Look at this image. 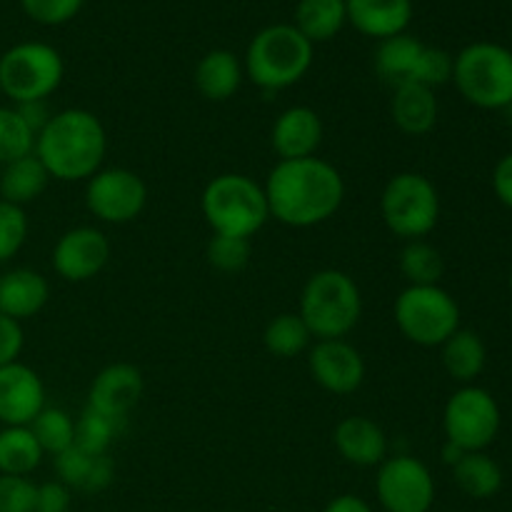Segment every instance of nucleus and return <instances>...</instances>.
Masks as SVG:
<instances>
[{
    "mask_svg": "<svg viewBox=\"0 0 512 512\" xmlns=\"http://www.w3.org/2000/svg\"><path fill=\"white\" fill-rule=\"evenodd\" d=\"M313 343V335H310L308 325L303 323V318L298 313H280L265 325V350L280 360L298 358V355L308 353Z\"/></svg>",
    "mask_w": 512,
    "mask_h": 512,
    "instance_id": "nucleus-30",
    "label": "nucleus"
},
{
    "mask_svg": "<svg viewBox=\"0 0 512 512\" xmlns=\"http://www.w3.org/2000/svg\"><path fill=\"white\" fill-rule=\"evenodd\" d=\"M425 43H420L415 35L400 33L393 38L380 40L373 55V68L383 83L390 88H400L405 83H413L415 65H418L420 53H423Z\"/></svg>",
    "mask_w": 512,
    "mask_h": 512,
    "instance_id": "nucleus-25",
    "label": "nucleus"
},
{
    "mask_svg": "<svg viewBox=\"0 0 512 512\" xmlns=\"http://www.w3.org/2000/svg\"><path fill=\"white\" fill-rule=\"evenodd\" d=\"M390 115H393V123L398 125L400 133L413 135V138L430 133L438 123L435 90L418 83H405L400 88H393Z\"/></svg>",
    "mask_w": 512,
    "mask_h": 512,
    "instance_id": "nucleus-23",
    "label": "nucleus"
},
{
    "mask_svg": "<svg viewBox=\"0 0 512 512\" xmlns=\"http://www.w3.org/2000/svg\"><path fill=\"white\" fill-rule=\"evenodd\" d=\"M148 205V185L130 168H100L85 180V208L95 220L128 225Z\"/></svg>",
    "mask_w": 512,
    "mask_h": 512,
    "instance_id": "nucleus-11",
    "label": "nucleus"
},
{
    "mask_svg": "<svg viewBox=\"0 0 512 512\" xmlns=\"http://www.w3.org/2000/svg\"><path fill=\"white\" fill-rule=\"evenodd\" d=\"M110 260V240L95 225H75L53 245L50 263L65 283H88Z\"/></svg>",
    "mask_w": 512,
    "mask_h": 512,
    "instance_id": "nucleus-13",
    "label": "nucleus"
},
{
    "mask_svg": "<svg viewBox=\"0 0 512 512\" xmlns=\"http://www.w3.org/2000/svg\"><path fill=\"white\" fill-rule=\"evenodd\" d=\"M398 268L408 285H440L445 275V260L443 253L428 240H410L400 250Z\"/></svg>",
    "mask_w": 512,
    "mask_h": 512,
    "instance_id": "nucleus-31",
    "label": "nucleus"
},
{
    "mask_svg": "<svg viewBox=\"0 0 512 512\" xmlns=\"http://www.w3.org/2000/svg\"><path fill=\"white\" fill-rule=\"evenodd\" d=\"M123 430V425L113 423V420L105 418V415L85 408L83 415L75 420V445L90 455H108L110 445L115 443V438H118Z\"/></svg>",
    "mask_w": 512,
    "mask_h": 512,
    "instance_id": "nucleus-34",
    "label": "nucleus"
},
{
    "mask_svg": "<svg viewBox=\"0 0 512 512\" xmlns=\"http://www.w3.org/2000/svg\"><path fill=\"white\" fill-rule=\"evenodd\" d=\"M38 485L23 475H0V512H35Z\"/></svg>",
    "mask_w": 512,
    "mask_h": 512,
    "instance_id": "nucleus-38",
    "label": "nucleus"
},
{
    "mask_svg": "<svg viewBox=\"0 0 512 512\" xmlns=\"http://www.w3.org/2000/svg\"><path fill=\"white\" fill-rule=\"evenodd\" d=\"M503 113H505V118H508V123L512 125V103L508 105V108H505V110H503Z\"/></svg>",
    "mask_w": 512,
    "mask_h": 512,
    "instance_id": "nucleus-46",
    "label": "nucleus"
},
{
    "mask_svg": "<svg viewBox=\"0 0 512 512\" xmlns=\"http://www.w3.org/2000/svg\"><path fill=\"white\" fill-rule=\"evenodd\" d=\"M65 75L58 50L40 40L18 43L0 55V93L13 105L48 100Z\"/></svg>",
    "mask_w": 512,
    "mask_h": 512,
    "instance_id": "nucleus-9",
    "label": "nucleus"
},
{
    "mask_svg": "<svg viewBox=\"0 0 512 512\" xmlns=\"http://www.w3.org/2000/svg\"><path fill=\"white\" fill-rule=\"evenodd\" d=\"M270 218L288 228H315L335 218L345 200V180L328 160H278L263 185Z\"/></svg>",
    "mask_w": 512,
    "mask_h": 512,
    "instance_id": "nucleus-1",
    "label": "nucleus"
},
{
    "mask_svg": "<svg viewBox=\"0 0 512 512\" xmlns=\"http://www.w3.org/2000/svg\"><path fill=\"white\" fill-rule=\"evenodd\" d=\"M308 370L315 385L333 395H350L365 383V358L348 340H315L308 350Z\"/></svg>",
    "mask_w": 512,
    "mask_h": 512,
    "instance_id": "nucleus-14",
    "label": "nucleus"
},
{
    "mask_svg": "<svg viewBox=\"0 0 512 512\" xmlns=\"http://www.w3.org/2000/svg\"><path fill=\"white\" fill-rule=\"evenodd\" d=\"M73 503V490L60 480H48L38 485V500H35V512H68Z\"/></svg>",
    "mask_w": 512,
    "mask_h": 512,
    "instance_id": "nucleus-41",
    "label": "nucleus"
},
{
    "mask_svg": "<svg viewBox=\"0 0 512 512\" xmlns=\"http://www.w3.org/2000/svg\"><path fill=\"white\" fill-rule=\"evenodd\" d=\"M345 23H348L345 0H300L295 8L293 25L313 45L333 40Z\"/></svg>",
    "mask_w": 512,
    "mask_h": 512,
    "instance_id": "nucleus-27",
    "label": "nucleus"
},
{
    "mask_svg": "<svg viewBox=\"0 0 512 512\" xmlns=\"http://www.w3.org/2000/svg\"><path fill=\"white\" fill-rule=\"evenodd\" d=\"M143 373L130 363L105 365L93 378L88 390V405L85 408L105 415L113 423H128V415L143 398Z\"/></svg>",
    "mask_w": 512,
    "mask_h": 512,
    "instance_id": "nucleus-15",
    "label": "nucleus"
},
{
    "mask_svg": "<svg viewBox=\"0 0 512 512\" xmlns=\"http://www.w3.org/2000/svg\"><path fill=\"white\" fill-rule=\"evenodd\" d=\"M25 345V333H23V323L13 318H5L0 313V368L5 365L15 363L23 353Z\"/></svg>",
    "mask_w": 512,
    "mask_h": 512,
    "instance_id": "nucleus-40",
    "label": "nucleus"
},
{
    "mask_svg": "<svg viewBox=\"0 0 512 512\" xmlns=\"http://www.w3.org/2000/svg\"><path fill=\"white\" fill-rule=\"evenodd\" d=\"M405 340L420 348H440L460 328V305L443 285H408L393 305Z\"/></svg>",
    "mask_w": 512,
    "mask_h": 512,
    "instance_id": "nucleus-8",
    "label": "nucleus"
},
{
    "mask_svg": "<svg viewBox=\"0 0 512 512\" xmlns=\"http://www.w3.org/2000/svg\"><path fill=\"white\" fill-rule=\"evenodd\" d=\"M348 23L368 38H393L408 30L413 0H345Z\"/></svg>",
    "mask_w": 512,
    "mask_h": 512,
    "instance_id": "nucleus-20",
    "label": "nucleus"
},
{
    "mask_svg": "<svg viewBox=\"0 0 512 512\" xmlns=\"http://www.w3.org/2000/svg\"><path fill=\"white\" fill-rule=\"evenodd\" d=\"M453 480L468 498L488 500L503 488V470L488 453H465L453 468Z\"/></svg>",
    "mask_w": 512,
    "mask_h": 512,
    "instance_id": "nucleus-29",
    "label": "nucleus"
},
{
    "mask_svg": "<svg viewBox=\"0 0 512 512\" xmlns=\"http://www.w3.org/2000/svg\"><path fill=\"white\" fill-rule=\"evenodd\" d=\"M453 80V55L445 53L443 48H430L425 45L420 53L418 65H415L413 83L425 85V88H438Z\"/></svg>",
    "mask_w": 512,
    "mask_h": 512,
    "instance_id": "nucleus-37",
    "label": "nucleus"
},
{
    "mask_svg": "<svg viewBox=\"0 0 512 512\" xmlns=\"http://www.w3.org/2000/svg\"><path fill=\"white\" fill-rule=\"evenodd\" d=\"M380 215L395 238L425 240L440 220V193L433 180L415 170L395 173L380 193Z\"/></svg>",
    "mask_w": 512,
    "mask_h": 512,
    "instance_id": "nucleus-7",
    "label": "nucleus"
},
{
    "mask_svg": "<svg viewBox=\"0 0 512 512\" xmlns=\"http://www.w3.org/2000/svg\"><path fill=\"white\" fill-rule=\"evenodd\" d=\"M375 498L385 512H430L435 505V478L423 460L393 455L378 465Z\"/></svg>",
    "mask_w": 512,
    "mask_h": 512,
    "instance_id": "nucleus-12",
    "label": "nucleus"
},
{
    "mask_svg": "<svg viewBox=\"0 0 512 512\" xmlns=\"http://www.w3.org/2000/svg\"><path fill=\"white\" fill-rule=\"evenodd\" d=\"M313 65V43L295 25H268L245 50V78L260 90L278 93L300 83Z\"/></svg>",
    "mask_w": 512,
    "mask_h": 512,
    "instance_id": "nucleus-4",
    "label": "nucleus"
},
{
    "mask_svg": "<svg viewBox=\"0 0 512 512\" xmlns=\"http://www.w3.org/2000/svg\"><path fill=\"white\" fill-rule=\"evenodd\" d=\"M15 110H18L20 118H23L25 123H28V128L35 133V138H38L40 130H43L45 125H48V120L53 118V113H50V108H48V100H33V103H20V105H15Z\"/></svg>",
    "mask_w": 512,
    "mask_h": 512,
    "instance_id": "nucleus-43",
    "label": "nucleus"
},
{
    "mask_svg": "<svg viewBox=\"0 0 512 512\" xmlns=\"http://www.w3.org/2000/svg\"><path fill=\"white\" fill-rule=\"evenodd\" d=\"M508 285H510V293H512V273H510V278H508Z\"/></svg>",
    "mask_w": 512,
    "mask_h": 512,
    "instance_id": "nucleus-47",
    "label": "nucleus"
},
{
    "mask_svg": "<svg viewBox=\"0 0 512 512\" xmlns=\"http://www.w3.org/2000/svg\"><path fill=\"white\" fill-rule=\"evenodd\" d=\"M50 175L38 158L25 155L8 165H0V200L25 208L48 190Z\"/></svg>",
    "mask_w": 512,
    "mask_h": 512,
    "instance_id": "nucleus-26",
    "label": "nucleus"
},
{
    "mask_svg": "<svg viewBox=\"0 0 512 512\" xmlns=\"http://www.w3.org/2000/svg\"><path fill=\"white\" fill-rule=\"evenodd\" d=\"M440 455H443V463H445V465H450V468H455V465L460 463V458H463V455H465V450L445 440V445H443V450H440Z\"/></svg>",
    "mask_w": 512,
    "mask_h": 512,
    "instance_id": "nucleus-45",
    "label": "nucleus"
},
{
    "mask_svg": "<svg viewBox=\"0 0 512 512\" xmlns=\"http://www.w3.org/2000/svg\"><path fill=\"white\" fill-rule=\"evenodd\" d=\"M43 458V448L38 445L28 425L0 428V475L30 478V473L40 468Z\"/></svg>",
    "mask_w": 512,
    "mask_h": 512,
    "instance_id": "nucleus-28",
    "label": "nucleus"
},
{
    "mask_svg": "<svg viewBox=\"0 0 512 512\" xmlns=\"http://www.w3.org/2000/svg\"><path fill=\"white\" fill-rule=\"evenodd\" d=\"M323 133V120L313 108L293 105L275 118L273 130H270V145H273L278 160L313 158L323 143Z\"/></svg>",
    "mask_w": 512,
    "mask_h": 512,
    "instance_id": "nucleus-17",
    "label": "nucleus"
},
{
    "mask_svg": "<svg viewBox=\"0 0 512 512\" xmlns=\"http://www.w3.org/2000/svg\"><path fill=\"white\" fill-rule=\"evenodd\" d=\"M33 430L35 440L43 448L45 455H58L75 445V420L68 410L63 408H48L45 405L38 413V418L28 425Z\"/></svg>",
    "mask_w": 512,
    "mask_h": 512,
    "instance_id": "nucleus-32",
    "label": "nucleus"
},
{
    "mask_svg": "<svg viewBox=\"0 0 512 512\" xmlns=\"http://www.w3.org/2000/svg\"><path fill=\"white\" fill-rule=\"evenodd\" d=\"M200 210L213 235L250 240L270 220L263 185L250 175L223 173L205 185Z\"/></svg>",
    "mask_w": 512,
    "mask_h": 512,
    "instance_id": "nucleus-5",
    "label": "nucleus"
},
{
    "mask_svg": "<svg viewBox=\"0 0 512 512\" xmlns=\"http://www.w3.org/2000/svg\"><path fill=\"white\" fill-rule=\"evenodd\" d=\"M35 153V133L28 128L15 105H0V165Z\"/></svg>",
    "mask_w": 512,
    "mask_h": 512,
    "instance_id": "nucleus-33",
    "label": "nucleus"
},
{
    "mask_svg": "<svg viewBox=\"0 0 512 512\" xmlns=\"http://www.w3.org/2000/svg\"><path fill=\"white\" fill-rule=\"evenodd\" d=\"M493 190L495 198L512 210V153L498 160L493 170Z\"/></svg>",
    "mask_w": 512,
    "mask_h": 512,
    "instance_id": "nucleus-42",
    "label": "nucleus"
},
{
    "mask_svg": "<svg viewBox=\"0 0 512 512\" xmlns=\"http://www.w3.org/2000/svg\"><path fill=\"white\" fill-rule=\"evenodd\" d=\"M333 445L345 463L355 468H378L388 458V435L365 415H348L333 430Z\"/></svg>",
    "mask_w": 512,
    "mask_h": 512,
    "instance_id": "nucleus-18",
    "label": "nucleus"
},
{
    "mask_svg": "<svg viewBox=\"0 0 512 512\" xmlns=\"http://www.w3.org/2000/svg\"><path fill=\"white\" fill-rule=\"evenodd\" d=\"M195 88L210 103H225L240 90L245 78V68L240 58L230 50L215 48L200 58L195 65Z\"/></svg>",
    "mask_w": 512,
    "mask_h": 512,
    "instance_id": "nucleus-22",
    "label": "nucleus"
},
{
    "mask_svg": "<svg viewBox=\"0 0 512 512\" xmlns=\"http://www.w3.org/2000/svg\"><path fill=\"white\" fill-rule=\"evenodd\" d=\"M50 300V283L33 268L0 273V313L18 323L35 318Z\"/></svg>",
    "mask_w": 512,
    "mask_h": 512,
    "instance_id": "nucleus-19",
    "label": "nucleus"
},
{
    "mask_svg": "<svg viewBox=\"0 0 512 512\" xmlns=\"http://www.w3.org/2000/svg\"><path fill=\"white\" fill-rule=\"evenodd\" d=\"M440 360L455 383L473 385L488 365V348L475 330L458 328L440 345Z\"/></svg>",
    "mask_w": 512,
    "mask_h": 512,
    "instance_id": "nucleus-24",
    "label": "nucleus"
},
{
    "mask_svg": "<svg viewBox=\"0 0 512 512\" xmlns=\"http://www.w3.org/2000/svg\"><path fill=\"white\" fill-rule=\"evenodd\" d=\"M28 213L25 208L0 200V265L13 260L28 240Z\"/></svg>",
    "mask_w": 512,
    "mask_h": 512,
    "instance_id": "nucleus-35",
    "label": "nucleus"
},
{
    "mask_svg": "<svg viewBox=\"0 0 512 512\" xmlns=\"http://www.w3.org/2000/svg\"><path fill=\"white\" fill-rule=\"evenodd\" d=\"M323 512H375L373 505L368 500H363L360 495L353 493H343L335 495L328 505H325Z\"/></svg>",
    "mask_w": 512,
    "mask_h": 512,
    "instance_id": "nucleus-44",
    "label": "nucleus"
},
{
    "mask_svg": "<svg viewBox=\"0 0 512 512\" xmlns=\"http://www.w3.org/2000/svg\"><path fill=\"white\" fill-rule=\"evenodd\" d=\"M53 468L60 483L80 493H103L115 480V463L110 455H90L78 445L55 455Z\"/></svg>",
    "mask_w": 512,
    "mask_h": 512,
    "instance_id": "nucleus-21",
    "label": "nucleus"
},
{
    "mask_svg": "<svg viewBox=\"0 0 512 512\" xmlns=\"http://www.w3.org/2000/svg\"><path fill=\"white\" fill-rule=\"evenodd\" d=\"M108 153V133L95 113L85 108H65L53 113L35 138V158L48 170L50 180L78 183L103 168Z\"/></svg>",
    "mask_w": 512,
    "mask_h": 512,
    "instance_id": "nucleus-2",
    "label": "nucleus"
},
{
    "mask_svg": "<svg viewBox=\"0 0 512 512\" xmlns=\"http://www.w3.org/2000/svg\"><path fill=\"white\" fill-rule=\"evenodd\" d=\"M0 95H3V93H0Z\"/></svg>",
    "mask_w": 512,
    "mask_h": 512,
    "instance_id": "nucleus-48",
    "label": "nucleus"
},
{
    "mask_svg": "<svg viewBox=\"0 0 512 512\" xmlns=\"http://www.w3.org/2000/svg\"><path fill=\"white\" fill-rule=\"evenodd\" d=\"M45 408V385L30 365L15 363L0 368V425H30Z\"/></svg>",
    "mask_w": 512,
    "mask_h": 512,
    "instance_id": "nucleus-16",
    "label": "nucleus"
},
{
    "mask_svg": "<svg viewBox=\"0 0 512 512\" xmlns=\"http://www.w3.org/2000/svg\"><path fill=\"white\" fill-rule=\"evenodd\" d=\"M298 315L313 340H343L360 323L363 295L358 283L343 270H318L305 280Z\"/></svg>",
    "mask_w": 512,
    "mask_h": 512,
    "instance_id": "nucleus-3",
    "label": "nucleus"
},
{
    "mask_svg": "<svg viewBox=\"0 0 512 512\" xmlns=\"http://www.w3.org/2000/svg\"><path fill=\"white\" fill-rule=\"evenodd\" d=\"M453 83L470 105L505 110L512 103V50L498 43H473L453 58Z\"/></svg>",
    "mask_w": 512,
    "mask_h": 512,
    "instance_id": "nucleus-6",
    "label": "nucleus"
},
{
    "mask_svg": "<svg viewBox=\"0 0 512 512\" xmlns=\"http://www.w3.org/2000/svg\"><path fill=\"white\" fill-rule=\"evenodd\" d=\"M85 0H20L25 15L40 25L70 23L80 13Z\"/></svg>",
    "mask_w": 512,
    "mask_h": 512,
    "instance_id": "nucleus-39",
    "label": "nucleus"
},
{
    "mask_svg": "<svg viewBox=\"0 0 512 512\" xmlns=\"http://www.w3.org/2000/svg\"><path fill=\"white\" fill-rule=\"evenodd\" d=\"M503 425L498 400L480 385H463L450 395L443 410L445 440L465 453H483L495 443Z\"/></svg>",
    "mask_w": 512,
    "mask_h": 512,
    "instance_id": "nucleus-10",
    "label": "nucleus"
},
{
    "mask_svg": "<svg viewBox=\"0 0 512 512\" xmlns=\"http://www.w3.org/2000/svg\"><path fill=\"white\" fill-rule=\"evenodd\" d=\"M208 263L220 273H240L250 263L253 245L245 238H228V235H213L208 243Z\"/></svg>",
    "mask_w": 512,
    "mask_h": 512,
    "instance_id": "nucleus-36",
    "label": "nucleus"
}]
</instances>
